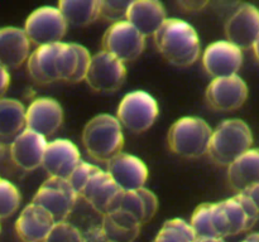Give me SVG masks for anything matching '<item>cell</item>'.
Wrapping results in <instances>:
<instances>
[{
	"instance_id": "obj_14",
	"label": "cell",
	"mask_w": 259,
	"mask_h": 242,
	"mask_svg": "<svg viewBox=\"0 0 259 242\" xmlns=\"http://www.w3.org/2000/svg\"><path fill=\"white\" fill-rule=\"evenodd\" d=\"M228 42L239 49L252 48L259 37V9L252 4H243L233 13L225 24Z\"/></svg>"
},
{
	"instance_id": "obj_20",
	"label": "cell",
	"mask_w": 259,
	"mask_h": 242,
	"mask_svg": "<svg viewBox=\"0 0 259 242\" xmlns=\"http://www.w3.org/2000/svg\"><path fill=\"white\" fill-rule=\"evenodd\" d=\"M55 223L47 211L30 203L20 212L15 222V232L22 242H45Z\"/></svg>"
},
{
	"instance_id": "obj_23",
	"label": "cell",
	"mask_w": 259,
	"mask_h": 242,
	"mask_svg": "<svg viewBox=\"0 0 259 242\" xmlns=\"http://www.w3.org/2000/svg\"><path fill=\"white\" fill-rule=\"evenodd\" d=\"M228 182L238 194L259 184V149H250L228 166Z\"/></svg>"
},
{
	"instance_id": "obj_16",
	"label": "cell",
	"mask_w": 259,
	"mask_h": 242,
	"mask_svg": "<svg viewBox=\"0 0 259 242\" xmlns=\"http://www.w3.org/2000/svg\"><path fill=\"white\" fill-rule=\"evenodd\" d=\"M62 106L55 98H35L25 110V129L45 138L55 134L62 125Z\"/></svg>"
},
{
	"instance_id": "obj_33",
	"label": "cell",
	"mask_w": 259,
	"mask_h": 242,
	"mask_svg": "<svg viewBox=\"0 0 259 242\" xmlns=\"http://www.w3.org/2000/svg\"><path fill=\"white\" fill-rule=\"evenodd\" d=\"M96 169H98V166L94 165V164L81 160L80 163L77 164V166L73 169L72 173L70 174V176L67 178V182L70 183V186L72 187L73 191L77 193V196L81 193L83 187L86 186V183L89 182L90 176L95 173Z\"/></svg>"
},
{
	"instance_id": "obj_32",
	"label": "cell",
	"mask_w": 259,
	"mask_h": 242,
	"mask_svg": "<svg viewBox=\"0 0 259 242\" xmlns=\"http://www.w3.org/2000/svg\"><path fill=\"white\" fill-rule=\"evenodd\" d=\"M131 2H121V0H114V2H100V18L108 20V22L119 23L125 20L126 10H128Z\"/></svg>"
},
{
	"instance_id": "obj_28",
	"label": "cell",
	"mask_w": 259,
	"mask_h": 242,
	"mask_svg": "<svg viewBox=\"0 0 259 242\" xmlns=\"http://www.w3.org/2000/svg\"><path fill=\"white\" fill-rule=\"evenodd\" d=\"M57 8L67 25L72 27H85L100 18L99 0H62Z\"/></svg>"
},
{
	"instance_id": "obj_38",
	"label": "cell",
	"mask_w": 259,
	"mask_h": 242,
	"mask_svg": "<svg viewBox=\"0 0 259 242\" xmlns=\"http://www.w3.org/2000/svg\"><path fill=\"white\" fill-rule=\"evenodd\" d=\"M242 242H259V233H250Z\"/></svg>"
},
{
	"instance_id": "obj_2",
	"label": "cell",
	"mask_w": 259,
	"mask_h": 242,
	"mask_svg": "<svg viewBox=\"0 0 259 242\" xmlns=\"http://www.w3.org/2000/svg\"><path fill=\"white\" fill-rule=\"evenodd\" d=\"M153 37L159 53L171 65L187 67L199 59L200 38L190 23L177 18L167 19Z\"/></svg>"
},
{
	"instance_id": "obj_8",
	"label": "cell",
	"mask_w": 259,
	"mask_h": 242,
	"mask_svg": "<svg viewBox=\"0 0 259 242\" xmlns=\"http://www.w3.org/2000/svg\"><path fill=\"white\" fill-rule=\"evenodd\" d=\"M77 197V193L73 191L67 179L50 176L39 187L32 203L47 211L55 222H62L66 221L72 212Z\"/></svg>"
},
{
	"instance_id": "obj_9",
	"label": "cell",
	"mask_w": 259,
	"mask_h": 242,
	"mask_svg": "<svg viewBox=\"0 0 259 242\" xmlns=\"http://www.w3.org/2000/svg\"><path fill=\"white\" fill-rule=\"evenodd\" d=\"M144 45L146 37L126 20L111 24L103 37L104 52L123 63L136 60L143 53Z\"/></svg>"
},
{
	"instance_id": "obj_17",
	"label": "cell",
	"mask_w": 259,
	"mask_h": 242,
	"mask_svg": "<svg viewBox=\"0 0 259 242\" xmlns=\"http://www.w3.org/2000/svg\"><path fill=\"white\" fill-rule=\"evenodd\" d=\"M108 174L123 192L143 188L148 179V168L137 156L120 153L108 161Z\"/></svg>"
},
{
	"instance_id": "obj_10",
	"label": "cell",
	"mask_w": 259,
	"mask_h": 242,
	"mask_svg": "<svg viewBox=\"0 0 259 242\" xmlns=\"http://www.w3.org/2000/svg\"><path fill=\"white\" fill-rule=\"evenodd\" d=\"M125 77V63L101 50L91 57L85 81L96 92L111 93L123 86Z\"/></svg>"
},
{
	"instance_id": "obj_18",
	"label": "cell",
	"mask_w": 259,
	"mask_h": 242,
	"mask_svg": "<svg viewBox=\"0 0 259 242\" xmlns=\"http://www.w3.org/2000/svg\"><path fill=\"white\" fill-rule=\"evenodd\" d=\"M80 161V151L72 141L56 139L47 144L42 166L51 178L67 179Z\"/></svg>"
},
{
	"instance_id": "obj_11",
	"label": "cell",
	"mask_w": 259,
	"mask_h": 242,
	"mask_svg": "<svg viewBox=\"0 0 259 242\" xmlns=\"http://www.w3.org/2000/svg\"><path fill=\"white\" fill-rule=\"evenodd\" d=\"M123 193L108 171L98 168L78 196L82 197L96 212L106 214L120 208Z\"/></svg>"
},
{
	"instance_id": "obj_15",
	"label": "cell",
	"mask_w": 259,
	"mask_h": 242,
	"mask_svg": "<svg viewBox=\"0 0 259 242\" xmlns=\"http://www.w3.org/2000/svg\"><path fill=\"white\" fill-rule=\"evenodd\" d=\"M91 55L83 45L60 42L56 53V73L58 81L80 82L86 77Z\"/></svg>"
},
{
	"instance_id": "obj_30",
	"label": "cell",
	"mask_w": 259,
	"mask_h": 242,
	"mask_svg": "<svg viewBox=\"0 0 259 242\" xmlns=\"http://www.w3.org/2000/svg\"><path fill=\"white\" fill-rule=\"evenodd\" d=\"M20 199L17 187L12 182L0 178V219L14 214L19 208Z\"/></svg>"
},
{
	"instance_id": "obj_19",
	"label": "cell",
	"mask_w": 259,
	"mask_h": 242,
	"mask_svg": "<svg viewBox=\"0 0 259 242\" xmlns=\"http://www.w3.org/2000/svg\"><path fill=\"white\" fill-rule=\"evenodd\" d=\"M47 138L25 129L10 144V156L23 170H34L42 165Z\"/></svg>"
},
{
	"instance_id": "obj_35",
	"label": "cell",
	"mask_w": 259,
	"mask_h": 242,
	"mask_svg": "<svg viewBox=\"0 0 259 242\" xmlns=\"http://www.w3.org/2000/svg\"><path fill=\"white\" fill-rule=\"evenodd\" d=\"M244 194L253 202V204L255 206V208H257V212L259 214V184L258 186L253 187V188H250L249 191L245 192Z\"/></svg>"
},
{
	"instance_id": "obj_3",
	"label": "cell",
	"mask_w": 259,
	"mask_h": 242,
	"mask_svg": "<svg viewBox=\"0 0 259 242\" xmlns=\"http://www.w3.org/2000/svg\"><path fill=\"white\" fill-rule=\"evenodd\" d=\"M82 144L89 155L98 161H109L121 153L124 135L115 116L100 113L86 124Z\"/></svg>"
},
{
	"instance_id": "obj_4",
	"label": "cell",
	"mask_w": 259,
	"mask_h": 242,
	"mask_svg": "<svg viewBox=\"0 0 259 242\" xmlns=\"http://www.w3.org/2000/svg\"><path fill=\"white\" fill-rule=\"evenodd\" d=\"M252 144L253 134L249 126L239 118H230L212 130L207 154L218 165L229 166L250 150Z\"/></svg>"
},
{
	"instance_id": "obj_37",
	"label": "cell",
	"mask_w": 259,
	"mask_h": 242,
	"mask_svg": "<svg viewBox=\"0 0 259 242\" xmlns=\"http://www.w3.org/2000/svg\"><path fill=\"white\" fill-rule=\"evenodd\" d=\"M194 242H225L224 238H217V237H201L196 238Z\"/></svg>"
},
{
	"instance_id": "obj_27",
	"label": "cell",
	"mask_w": 259,
	"mask_h": 242,
	"mask_svg": "<svg viewBox=\"0 0 259 242\" xmlns=\"http://www.w3.org/2000/svg\"><path fill=\"white\" fill-rule=\"evenodd\" d=\"M25 130V108L14 98L0 100V143L13 141Z\"/></svg>"
},
{
	"instance_id": "obj_40",
	"label": "cell",
	"mask_w": 259,
	"mask_h": 242,
	"mask_svg": "<svg viewBox=\"0 0 259 242\" xmlns=\"http://www.w3.org/2000/svg\"><path fill=\"white\" fill-rule=\"evenodd\" d=\"M3 151H4V146H3V144H2V143H0V156H2Z\"/></svg>"
},
{
	"instance_id": "obj_24",
	"label": "cell",
	"mask_w": 259,
	"mask_h": 242,
	"mask_svg": "<svg viewBox=\"0 0 259 242\" xmlns=\"http://www.w3.org/2000/svg\"><path fill=\"white\" fill-rule=\"evenodd\" d=\"M100 229L108 242H133L141 232V223L119 208L104 214Z\"/></svg>"
},
{
	"instance_id": "obj_36",
	"label": "cell",
	"mask_w": 259,
	"mask_h": 242,
	"mask_svg": "<svg viewBox=\"0 0 259 242\" xmlns=\"http://www.w3.org/2000/svg\"><path fill=\"white\" fill-rule=\"evenodd\" d=\"M206 4L205 2H182L179 3L180 7L184 8L185 10H200L204 5Z\"/></svg>"
},
{
	"instance_id": "obj_34",
	"label": "cell",
	"mask_w": 259,
	"mask_h": 242,
	"mask_svg": "<svg viewBox=\"0 0 259 242\" xmlns=\"http://www.w3.org/2000/svg\"><path fill=\"white\" fill-rule=\"evenodd\" d=\"M9 83H10L9 70L0 63V100H2L3 96H4L5 92L8 91Z\"/></svg>"
},
{
	"instance_id": "obj_26",
	"label": "cell",
	"mask_w": 259,
	"mask_h": 242,
	"mask_svg": "<svg viewBox=\"0 0 259 242\" xmlns=\"http://www.w3.org/2000/svg\"><path fill=\"white\" fill-rule=\"evenodd\" d=\"M57 45L58 43L43 45L30 53L29 58H28V72L35 82L46 85V83L58 81L57 73H56Z\"/></svg>"
},
{
	"instance_id": "obj_1",
	"label": "cell",
	"mask_w": 259,
	"mask_h": 242,
	"mask_svg": "<svg viewBox=\"0 0 259 242\" xmlns=\"http://www.w3.org/2000/svg\"><path fill=\"white\" fill-rule=\"evenodd\" d=\"M259 219L257 208L244 193L218 203H204L195 209L191 226L196 238H224L249 231Z\"/></svg>"
},
{
	"instance_id": "obj_25",
	"label": "cell",
	"mask_w": 259,
	"mask_h": 242,
	"mask_svg": "<svg viewBox=\"0 0 259 242\" xmlns=\"http://www.w3.org/2000/svg\"><path fill=\"white\" fill-rule=\"evenodd\" d=\"M120 209L128 212L139 223L151 221L158 209V199L153 192L147 188L124 192L120 202Z\"/></svg>"
},
{
	"instance_id": "obj_39",
	"label": "cell",
	"mask_w": 259,
	"mask_h": 242,
	"mask_svg": "<svg viewBox=\"0 0 259 242\" xmlns=\"http://www.w3.org/2000/svg\"><path fill=\"white\" fill-rule=\"evenodd\" d=\"M252 48H253V52H254L255 58H257V60L259 62V37H258V39L255 40V43L253 44Z\"/></svg>"
},
{
	"instance_id": "obj_12",
	"label": "cell",
	"mask_w": 259,
	"mask_h": 242,
	"mask_svg": "<svg viewBox=\"0 0 259 242\" xmlns=\"http://www.w3.org/2000/svg\"><path fill=\"white\" fill-rule=\"evenodd\" d=\"M206 101L217 111H234L242 107L248 97V86L240 76L215 78L206 88Z\"/></svg>"
},
{
	"instance_id": "obj_13",
	"label": "cell",
	"mask_w": 259,
	"mask_h": 242,
	"mask_svg": "<svg viewBox=\"0 0 259 242\" xmlns=\"http://www.w3.org/2000/svg\"><path fill=\"white\" fill-rule=\"evenodd\" d=\"M202 65L214 80L235 76L243 65V52L228 40H218L204 50Z\"/></svg>"
},
{
	"instance_id": "obj_6",
	"label": "cell",
	"mask_w": 259,
	"mask_h": 242,
	"mask_svg": "<svg viewBox=\"0 0 259 242\" xmlns=\"http://www.w3.org/2000/svg\"><path fill=\"white\" fill-rule=\"evenodd\" d=\"M159 107L156 98L142 90L126 93L116 111V118L129 131L141 134L152 128L158 117Z\"/></svg>"
},
{
	"instance_id": "obj_21",
	"label": "cell",
	"mask_w": 259,
	"mask_h": 242,
	"mask_svg": "<svg viewBox=\"0 0 259 242\" xmlns=\"http://www.w3.org/2000/svg\"><path fill=\"white\" fill-rule=\"evenodd\" d=\"M125 20L144 37L154 35L167 20L166 9L156 0H136L129 4Z\"/></svg>"
},
{
	"instance_id": "obj_29",
	"label": "cell",
	"mask_w": 259,
	"mask_h": 242,
	"mask_svg": "<svg viewBox=\"0 0 259 242\" xmlns=\"http://www.w3.org/2000/svg\"><path fill=\"white\" fill-rule=\"evenodd\" d=\"M196 239L189 222L174 218L164 222L153 242H194Z\"/></svg>"
},
{
	"instance_id": "obj_5",
	"label": "cell",
	"mask_w": 259,
	"mask_h": 242,
	"mask_svg": "<svg viewBox=\"0 0 259 242\" xmlns=\"http://www.w3.org/2000/svg\"><path fill=\"white\" fill-rule=\"evenodd\" d=\"M212 130L209 124L200 117L186 116L171 126L168 131V146L182 158H201L207 154Z\"/></svg>"
},
{
	"instance_id": "obj_7",
	"label": "cell",
	"mask_w": 259,
	"mask_h": 242,
	"mask_svg": "<svg viewBox=\"0 0 259 242\" xmlns=\"http://www.w3.org/2000/svg\"><path fill=\"white\" fill-rule=\"evenodd\" d=\"M23 30L38 48L60 43L66 34L67 23L58 8L40 7L27 18Z\"/></svg>"
},
{
	"instance_id": "obj_22",
	"label": "cell",
	"mask_w": 259,
	"mask_h": 242,
	"mask_svg": "<svg viewBox=\"0 0 259 242\" xmlns=\"http://www.w3.org/2000/svg\"><path fill=\"white\" fill-rule=\"evenodd\" d=\"M30 42L24 30L15 27L0 29V63L8 70L18 68L29 58Z\"/></svg>"
},
{
	"instance_id": "obj_31",
	"label": "cell",
	"mask_w": 259,
	"mask_h": 242,
	"mask_svg": "<svg viewBox=\"0 0 259 242\" xmlns=\"http://www.w3.org/2000/svg\"><path fill=\"white\" fill-rule=\"evenodd\" d=\"M45 242H83V234L70 222H56Z\"/></svg>"
}]
</instances>
